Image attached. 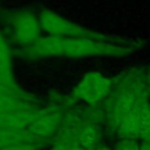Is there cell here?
<instances>
[{
  "mask_svg": "<svg viewBox=\"0 0 150 150\" xmlns=\"http://www.w3.org/2000/svg\"><path fill=\"white\" fill-rule=\"evenodd\" d=\"M141 150H150V144L145 142H141Z\"/></svg>",
  "mask_w": 150,
  "mask_h": 150,
  "instance_id": "16",
  "label": "cell"
},
{
  "mask_svg": "<svg viewBox=\"0 0 150 150\" xmlns=\"http://www.w3.org/2000/svg\"><path fill=\"white\" fill-rule=\"evenodd\" d=\"M114 150H141V141L135 139H118Z\"/></svg>",
  "mask_w": 150,
  "mask_h": 150,
  "instance_id": "13",
  "label": "cell"
},
{
  "mask_svg": "<svg viewBox=\"0 0 150 150\" xmlns=\"http://www.w3.org/2000/svg\"><path fill=\"white\" fill-rule=\"evenodd\" d=\"M14 48L9 39L0 29V71L8 76L14 77Z\"/></svg>",
  "mask_w": 150,
  "mask_h": 150,
  "instance_id": "11",
  "label": "cell"
},
{
  "mask_svg": "<svg viewBox=\"0 0 150 150\" xmlns=\"http://www.w3.org/2000/svg\"><path fill=\"white\" fill-rule=\"evenodd\" d=\"M39 16H40L42 33L47 36L93 39L102 42H112V43H125L130 41V39H127V38L115 36V35L88 29L79 25L77 22H74L50 9L41 11L39 13Z\"/></svg>",
  "mask_w": 150,
  "mask_h": 150,
  "instance_id": "4",
  "label": "cell"
},
{
  "mask_svg": "<svg viewBox=\"0 0 150 150\" xmlns=\"http://www.w3.org/2000/svg\"><path fill=\"white\" fill-rule=\"evenodd\" d=\"M149 89L148 71L141 67L125 70L114 77L112 90L101 104L104 124L111 132H115L122 120L138 107L142 96Z\"/></svg>",
  "mask_w": 150,
  "mask_h": 150,
  "instance_id": "2",
  "label": "cell"
},
{
  "mask_svg": "<svg viewBox=\"0 0 150 150\" xmlns=\"http://www.w3.org/2000/svg\"><path fill=\"white\" fill-rule=\"evenodd\" d=\"M69 145L70 144H68V143H63L60 141H53V143L48 150H69Z\"/></svg>",
  "mask_w": 150,
  "mask_h": 150,
  "instance_id": "15",
  "label": "cell"
},
{
  "mask_svg": "<svg viewBox=\"0 0 150 150\" xmlns=\"http://www.w3.org/2000/svg\"><path fill=\"white\" fill-rule=\"evenodd\" d=\"M97 150H110V149H109V148H108L107 145H104V144H102V145H101V146H100V148H98Z\"/></svg>",
  "mask_w": 150,
  "mask_h": 150,
  "instance_id": "17",
  "label": "cell"
},
{
  "mask_svg": "<svg viewBox=\"0 0 150 150\" xmlns=\"http://www.w3.org/2000/svg\"><path fill=\"white\" fill-rule=\"evenodd\" d=\"M4 33L12 45L23 49L35 43L43 35L39 13L32 9H13L2 14Z\"/></svg>",
  "mask_w": 150,
  "mask_h": 150,
  "instance_id": "3",
  "label": "cell"
},
{
  "mask_svg": "<svg viewBox=\"0 0 150 150\" xmlns=\"http://www.w3.org/2000/svg\"><path fill=\"white\" fill-rule=\"evenodd\" d=\"M36 150H39V149H36Z\"/></svg>",
  "mask_w": 150,
  "mask_h": 150,
  "instance_id": "19",
  "label": "cell"
},
{
  "mask_svg": "<svg viewBox=\"0 0 150 150\" xmlns=\"http://www.w3.org/2000/svg\"><path fill=\"white\" fill-rule=\"evenodd\" d=\"M149 81H150V80H149Z\"/></svg>",
  "mask_w": 150,
  "mask_h": 150,
  "instance_id": "20",
  "label": "cell"
},
{
  "mask_svg": "<svg viewBox=\"0 0 150 150\" xmlns=\"http://www.w3.org/2000/svg\"><path fill=\"white\" fill-rule=\"evenodd\" d=\"M139 136L141 142L150 144V89L139 103Z\"/></svg>",
  "mask_w": 150,
  "mask_h": 150,
  "instance_id": "12",
  "label": "cell"
},
{
  "mask_svg": "<svg viewBox=\"0 0 150 150\" xmlns=\"http://www.w3.org/2000/svg\"><path fill=\"white\" fill-rule=\"evenodd\" d=\"M114 87V77H107L98 71L86 73L70 95L74 102H81L86 105H100L109 96Z\"/></svg>",
  "mask_w": 150,
  "mask_h": 150,
  "instance_id": "6",
  "label": "cell"
},
{
  "mask_svg": "<svg viewBox=\"0 0 150 150\" xmlns=\"http://www.w3.org/2000/svg\"><path fill=\"white\" fill-rule=\"evenodd\" d=\"M144 42L142 40H130L125 43L102 42L93 39L57 38L43 35L35 43L27 48L18 49L21 59L40 60L50 57L83 59V57H124L137 52Z\"/></svg>",
  "mask_w": 150,
  "mask_h": 150,
  "instance_id": "1",
  "label": "cell"
},
{
  "mask_svg": "<svg viewBox=\"0 0 150 150\" xmlns=\"http://www.w3.org/2000/svg\"><path fill=\"white\" fill-rule=\"evenodd\" d=\"M40 107H26L0 114V128L7 130H29Z\"/></svg>",
  "mask_w": 150,
  "mask_h": 150,
  "instance_id": "8",
  "label": "cell"
},
{
  "mask_svg": "<svg viewBox=\"0 0 150 150\" xmlns=\"http://www.w3.org/2000/svg\"><path fill=\"white\" fill-rule=\"evenodd\" d=\"M148 76H149V80H150V69L148 70Z\"/></svg>",
  "mask_w": 150,
  "mask_h": 150,
  "instance_id": "18",
  "label": "cell"
},
{
  "mask_svg": "<svg viewBox=\"0 0 150 150\" xmlns=\"http://www.w3.org/2000/svg\"><path fill=\"white\" fill-rule=\"evenodd\" d=\"M23 143H32L36 145H41V143L29 132V130H7L0 128V149L8 148L16 144H23Z\"/></svg>",
  "mask_w": 150,
  "mask_h": 150,
  "instance_id": "10",
  "label": "cell"
},
{
  "mask_svg": "<svg viewBox=\"0 0 150 150\" xmlns=\"http://www.w3.org/2000/svg\"><path fill=\"white\" fill-rule=\"evenodd\" d=\"M40 146L36 144H32V143H23V144H16V145H12L8 148H4L0 150H36Z\"/></svg>",
  "mask_w": 150,
  "mask_h": 150,
  "instance_id": "14",
  "label": "cell"
},
{
  "mask_svg": "<svg viewBox=\"0 0 150 150\" xmlns=\"http://www.w3.org/2000/svg\"><path fill=\"white\" fill-rule=\"evenodd\" d=\"M75 104L71 97L53 100L50 103L40 107L29 132L42 144L46 141H53L56 136L67 110Z\"/></svg>",
  "mask_w": 150,
  "mask_h": 150,
  "instance_id": "5",
  "label": "cell"
},
{
  "mask_svg": "<svg viewBox=\"0 0 150 150\" xmlns=\"http://www.w3.org/2000/svg\"><path fill=\"white\" fill-rule=\"evenodd\" d=\"M38 103L36 97L22 90L19 86L0 89V114L26 107H36Z\"/></svg>",
  "mask_w": 150,
  "mask_h": 150,
  "instance_id": "7",
  "label": "cell"
},
{
  "mask_svg": "<svg viewBox=\"0 0 150 150\" xmlns=\"http://www.w3.org/2000/svg\"><path fill=\"white\" fill-rule=\"evenodd\" d=\"M139 103H141V101H139ZM114 134L118 137V139L141 141V136H139V104L135 110H132L130 114H128L122 120V122L120 123V125L117 127V129L115 130Z\"/></svg>",
  "mask_w": 150,
  "mask_h": 150,
  "instance_id": "9",
  "label": "cell"
}]
</instances>
